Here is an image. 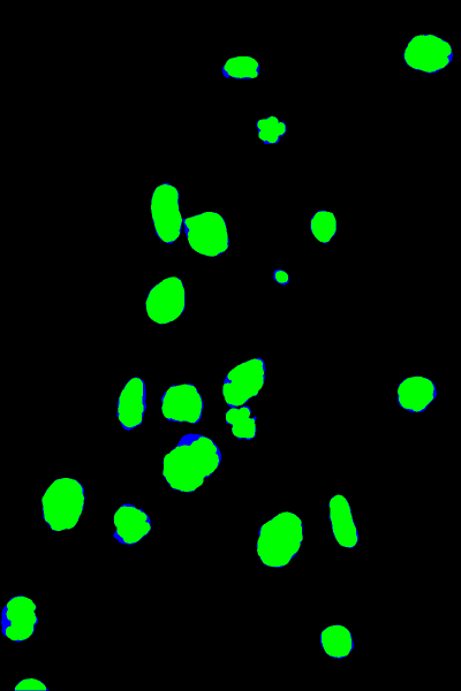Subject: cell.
<instances>
[{"label": "cell", "instance_id": "6da1fadb", "mask_svg": "<svg viewBox=\"0 0 461 691\" xmlns=\"http://www.w3.org/2000/svg\"><path fill=\"white\" fill-rule=\"evenodd\" d=\"M222 462V452L213 439L190 434L163 459V477L169 487L183 493L199 490Z\"/></svg>", "mask_w": 461, "mask_h": 691}, {"label": "cell", "instance_id": "7a4b0ae2", "mask_svg": "<svg viewBox=\"0 0 461 691\" xmlns=\"http://www.w3.org/2000/svg\"><path fill=\"white\" fill-rule=\"evenodd\" d=\"M304 538V523L299 516L282 512L261 526L256 553L264 566L284 568L296 558Z\"/></svg>", "mask_w": 461, "mask_h": 691}, {"label": "cell", "instance_id": "3957f363", "mask_svg": "<svg viewBox=\"0 0 461 691\" xmlns=\"http://www.w3.org/2000/svg\"><path fill=\"white\" fill-rule=\"evenodd\" d=\"M86 490L75 478H57L42 497L43 520L52 531L72 530L85 511Z\"/></svg>", "mask_w": 461, "mask_h": 691}, {"label": "cell", "instance_id": "277c9868", "mask_svg": "<svg viewBox=\"0 0 461 691\" xmlns=\"http://www.w3.org/2000/svg\"><path fill=\"white\" fill-rule=\"evenodd\" d=\"M184 230L188 245L202 256H221L230 248L228 225L218 212L184 218Z\"/></svg>", "mask_w": 461, "mask_h": 691}, {"label": "cell", "instance_id": "5b68a950", "mask_svg": "<svg viewBox=\"0 0 461 691\" xmlns=\"http://www.w3.org/2000/svg\"><path fill=\"white\" fill-rule=\"evenodd\" d=\"M179 199L177 187L168 182L157 186L151 195V219L157 238L164 244H175L183 232L184 217L181 215Z\"/></svg>", "mask_w": 461, "mask_h": 691}, {"label": "cell", "instance_id": "8992f818", "mask_svg": "<svg viewBox=\"0 0 461 691\" xmlns=\"http://www.w3.org/2000/svg\"><path fill=\"white\" fill-rule=\"evenodd\" d=\"M453 59L449 42L436 35L414 36L404 51V62L414 71L435 74L447 68Z\"/></svg>", "mask_w": 461, "mask_h": 691}, {"label": "cell", "instance_id": "52a82bcc", "mask_svg": "<svg viewBox=\"0 0 461 691\" xmlns=\"http://www.w3.org/2000/svg\"><path fill=\"white\" fill-rule=\"evenodd\" d=\"M266 383V363L260 358L248 360L233 368L223 384L226 405L245 406L249 400L258 397Z\"/></svg>", "mask_w": 461, "mask_h": 691}, {"label": "cell", "instance_id": "ba28073f", "mask_svg": "<svg viewBox=\"0 0 461 691\" xmlns=\"http://www.w3.org/2000/svg\"><path fill=\"white\" fill-rule=\"evenodd\" d=\"M145 307L149 320L158 325H168L177 321L186 309L183 280L178 277L163 279L149 291Z\"/></svg>", "mask_w": 461, "mask_h": 691}, {"label": "cell", "instance_id": "9c48e42d", "mask_svg": "<svg viewBox=\"0 0 461 691\" xmlns=\"http://www.w3.org/2000/svg\"><path fill=\"white\" fill-rule=\"evenodd\" d=\"M203 409L202 396L193 384L172 385L163 394L162 414L169 422L199 423Z\"/></svg>", "mask_w": 461, "mask_h": 691}, {"label": "cell", "instance_id": "30bf717a", "mask_svg": "<svg viewBox=\"0 0 461 691\" xmlns=\"http://www.w3.org/2000/svg\"><path fill=\"white\" fill-rule=\"evenodd\" d=\"M36 611L32 599L22 595L11 598L2 612V632L7 639L17 643L29 640L39 624Z\"/></svg>", "mask_w": 461, "mask_h": 691}, {"label": "cell", "instance_id": "8fae6325", "mask_svg": "<svg viewBox=\"0 0 461 691\" xmlns=\"http://www.w3.org/2000/svg\"><path fill=\"white\" fill-rule=\"evenodd\" d=\"M147 409L146 383L140 377H133L120 393L117 417L123 429L132 431L139 428L145 419Z\"/></svg>", "mask_w": 461, "mask_h": 691}, {"label": "cell", "instance_id": "7c38bea8", "mask_svg": "<svg viewBox=\"0 0 461 691\" xmlns=\"http://www.w3.org/2000/svg\"><path fill=\"white\" fill-rule=\"evenodd\" d=\"M116 531L113 537L120 544L135 545L148 536L151 531L149 515L132 504H123L113 515Z\"/></svg>", "mask_w": 461, "mask_h": 691}, {"label": "cell", "instance_id": "4fadbf2b", "mask_svg": "<svg viewBox=\"0 0 461 691\" xmlns=\"http://www.w3.org/2000/svg\"><path fill=\"white\" fill-rule=\"evenodd\" d=\"M437 397V389L432 379L422 376L405 378L398 385V405L406 412L423 413L433 404Z\"/></svg>", "mask_w": 461, "mask_h": 691}, {"label": "cell", "instance_id": "5bb4252c", "mask_svg": "<svg viewBox=\"0 0 461 691\" xmlns=\"http://www.w3.org/2000/svg\"><path fill=\"white\" fill-rule=\"evenodd\" d=\"M329 520L336 542L344 549H354L359 543V533L346 497L336 495L330 499Z\"/></svg>", "mask_w": 461, "mask_h": 691}, {"label": "cell", "instance_id": "9a60e30c", "mask_svg": "<svg viewBox=\"0 0 461 691\" xmlns=\"http://www.w3.org/2000/svg\"><path fill=\"white\" fill-rule=\"evenodd\" d=\"M320 642L324 653L334 659L349 657L354 650L351 630L343 625H332L324 628Z\"/></svg>", "mask_w": 461, "mask_h": 691}, {"label": "cell", "instance_id": "2e32d148", "mask_svg": "<svg viewBox=\"0 0 461 691\" xmlns=\"http://www.w3.org/2000/svg\"><path fill=\"white\" fill-rule=\"evenodd\" d=\"M225 421L230 425L232 435L239 440H253L258 434L256 417L248 406L231 407L225 414Z\"/></svg>", "mask_w": 461, "mask_h": 691}, {"label": "cell", "instance_id": "e0dca14e", "mask_svg": "<svg viewBox=\"0 0 461 691\" xmlns=\"http://www.w3.org/2000/svg\"><path fill=\"white\" fill-rule=\"evenodd\" d=\"M261 66L253 57H233L223 66V74L233 80H254L260 77Z\"/></svg>", "mask_w": 461, "mask_h": 691}, {"label": "cell", "instance_id": "ac0fdd59", "mask_svg": "<svg viewBox=\"0 0 461 691\" xmlns=\"http://www.w3.org/2000/svg\"><path fill=\"white\" fill-rule=\"evenodd\" d=\"M309 227H311V232L317 241L323 245H328L336 237L337 218L330 211L320 210L312 217Z\"/></svg>", "mask_w": 461, "mask_h": 691}, {"label": "cell", "instance_id": "d6986e66", "mask_svg": "<svg viewBox=\"0 0 461 691\" xmlns=\"http://www.w3.org/2000/svg\"><path fill=\"white\" fill-rule=\"evenodd\" d=\"M256 128H258L259 139L269 146L277 144L287 133V126L284 121L274 116L256 121Z\"/></svg>", "mask_w": 461, "mask_h": 691}, {"label": "cell", "instance_id": "ffe728a7", "mask_svg": "<svg viewBox=\"0 0 461 691\" xmlns=\"http://www.w3.org/2000/svg\"><path fill=\"white\" fill-rule=\"evenodd\" d=\"M15 691H48V687L45 686L40 680L29 678L21 680L17 686L14 687Z\"/></svg>", "mask_w": 461, "mask_h": 691}, {"label": "cell", "instance_id": "44dd1931", "mask_svg": "<svg viewBox=\"0 0 461 691\" xmlns=\"http://www.w3.org/2000/svg\"><path fill=\"white\" fill-rule=\"evenodd\" d=\"M274 279L279 285H287L290 283V276L284 270H276L274 272Z\"/></svg>", "mask_w": 461, "mask_h": 691}]
</instances>
